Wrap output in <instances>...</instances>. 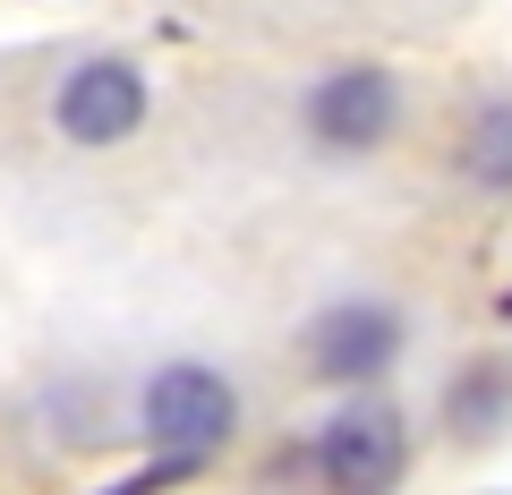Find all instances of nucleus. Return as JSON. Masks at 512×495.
I'll return each instance as SVG.
<instances>
[{"mask_svg": "<svg viewBox=\"0 0 512 495\" xmlns=\"http://www.w3.org/2000/svg\"><path fill=\"white\" fill-rule=\"evenodd\" d=\"M239 427V393L222 385L205 359H171L163 376L146 385V436L163 444V453H222Z\"/></svg>", "mask_w": 512, "mask_h": 495, "instance_id": "obj_1", "label": "nucleus"}, {"mask_svg": "<svg viewBox=\"0 0 512 495\" xmlns=\"http://www.w3.org/2000/svg\"><path fill=\"white\" fill-rule=\"evenodd\" d=\"M444 419H453L461 444H495L512 427V376L504 367H470V376L453 385V402H444Z\"/></svg>", "mask_w": 512, "mask_h": 495, "instance_id": "obj_6", "label": "nucleus"}, {"mask_svg": "<svg viewBox=\"0 0 512 495\" xmlns=\"http://www.w3.org/2000/svg\"><path fill=\"white\" fill-rule=\"evenodd\" d=\"M461 171H470L478 188H512V103H487L461 129Z\"/></svg>", "mask_w": 512, "mask_h": 495, "instance_id": "obj_7", "label": "nucleus"}, {"mask_svg": "<svg viewBox=\"0 0 512 495\" xmlns=\"http://www.w3.org/2000/svg\"><path fill=\"white\" fill-rule=\"evenodd\" d=\"M504 316H512V291H504Z\"/></svg>", "mask_w": 512, "mask_h": 495, "instance_id": "obj_8", "label": "nucleus"}, {"mask_svg": "<svg viewBox=\"0 0 512 495\" xmlns=\"http://www.w3.org/2000/svg\"><path fill=\"white\" fill-rule=\"evenodd\" d=\"M393 111H402V94H393L384 69H333V77H316V94H308V129H316V146H333V154H367V146L393 137Z\"/></svg>", "mask_w": 512, "mask_h": 495, "instance_id": "obj_5", "label": "nucleus"}, {"mask_svg": "<svg viewBox=\"0 0 512 495\" xmlns=\"http://www.w3.org/2000/svg\"><path fill=\"white\" fill-rule=\"evenodd\" d=\"M52 120H60L69 146H120V137H137L146 129V69L120 60V52L77 60L52 94Z\"/></svg>", "mask_w": 512, "mask_h": 495, "instance_id": "obj_2", "label": "nucleus"}, {"mask_svg": "<svg viewBox=\"0 0 512 495\" xmlns=\"http://www.w3.org/2000/svg\"><path fill=\"white\" fill-rule=\"evenodd\" d=\"M402 461H410V444H402V410H384V402H350V410H333V427L316 436V470L333 478V487H393L402 478Z\"/></svg>", "mask_w": 512, "mask_h": 495, "instance_id": "obj_4", "label": "nucleus"}, {"mask_svg": "<svg viewBox=\"0 0 512 495\" xmlns=\"http://www.w3.org/2000/svg\"><path fill=\"white\" fill-rule=\"evenodd\" d=\"M393 359H402V316L376 308V299H342V308H325L308 325V367L325 385H367Z\"/></svg>", "mask_w": 512, "mask_h": 495, "instance_id": "obj_3", "label": "nucleus"}]
</instances>
